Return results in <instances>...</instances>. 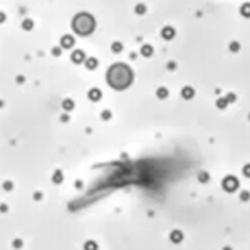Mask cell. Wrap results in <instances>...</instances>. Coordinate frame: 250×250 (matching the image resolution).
Here are the masks:
<instances>
[{
    "instance_id": "cell-1",
    "label": "cell",
    "mask_w": 250,
    "mask_h": 250,
    "mask_svg": "<svg viewBox=\"0 0 250 250\" xmlns=\"http://www.w3.org/2000/svg\"><path fill=\"white\" fill-rule=\"evenodd\" d=\"M73 27L79 34H89L94 28V21L89 15H79L75 19Z\"/></svg>"
}]
</instances>
